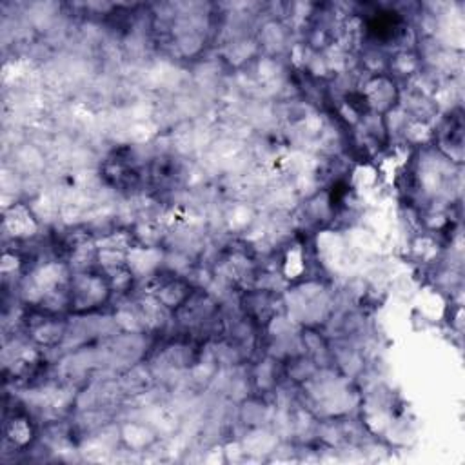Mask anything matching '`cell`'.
<instances>
[{
  "mask_svg": "<svg viewBox=\"0 0 465 465\" xmlns=\"http://www.w3.org/2000/svg\"><path fill=\"white\" fill-rule=\"evenodd\" d=\"M4 228L11 232L15 238H28L37 232L38 223L31 211L26 205H13L10 211H6Z\"/></svg>",
  "mask_w": 465,
  "mask_h": 465,
  "instance_id": "obj_1",
  "label": "cell"
},
{
  "mask_svg": "<svg viewBox=\"0 0 465 465\" xmlns=\"http://www.w3.org/2000/svg\"><path fill=\"white\" fill-rule=\"evenodd\" d=\"M10 436L17 443H26L28 436H31V429H29L26 420H13L10 425Z\"/></svg>",
  "mask_w": 465,
  "mask_h": 465,
  "instance_id": "obj_2",
  "label": "cell"
}]
</instances>
